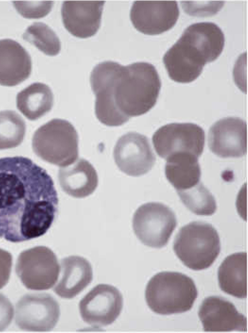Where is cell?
I'll use <instances>...</instances> for the list:
<instances>
[{
	"mask_svg": "<svg viewBox=\"0 0 248 333\" xmlns=\"http://www.w3.org/2000/svg\"><path fill=\"white\" fill-rule=\"evenodd\" d=\"M163 62L169 78L179 83L194 81L207 63L200 51L181 36L165 54Z\"/></svg>",
	"mask_w": 248,
	"mask_h": 333,
	"instance_id": "cell-15",
	"label": "cell"
},
{
	"mask_svg": "<svg viewBox=\"0 0 248 333\" xmlns=\"http://www.w3.org/2000/svg\"><path fill=\"white\" fill-rule=\"evenodd\" d=\"M13 257L11 253L0 248V289L8 282L10 279Z\"/></svg>",
	"mask_w": 248,
	"mask_h": 333,
	"instance_id": "cell-29",
	"label": "cell"
},
{
	"mask_svg": "<svg viewBox=\"0 0 248 333\" xmlns=\"http://www.w3.org/2000/svg\"><path fill=\"white\" fill-rule=\"evenodd\" d=\"M198 314L204 332H246V318L237 310L232 302L222 297L205 298L199 307Z\"/></svg>",
	"mask_w": 248,
	"mask_h": 333,
	"instance_id": "cell-16",
	"label": "cell"
},
{
	"mask_svg": "<svg viewBox=\"0 0 248 333\" xmlns=\"http://www.w3.org/2000/svg\"><path fill=\"white\" fill-rule=\"evenodd\" d=\"M149 308L154 312L167 315L191 309L197 296L193 280L178 272H162L148 282L145 292Z\"/></svg>",
	"mask_w": 248,
	"mask_h": 333,
	"instance_id": "cell-3",
	"label": "cell"
},
{
	"mask_svg": "<svg viewBox=\"0 0 248 333\" xmlns=\"http://www.w3.org/2000/svg\"><path fill=\"white\" fill-rule=\"evenodd\" d=\"M120 64L113 61L102 62L93 69L90 78L96 96V117L101 123L110 126H121L129 120L119 112L114 100V80Z\"/></svg>",
	"mask_w": 248,
	"mask_h": 333,
	"instance_id": "cell-9",
	"label": "cell"
},
{
	"mask_svg": "<svg viewBox=\"0 0 248 333\" xmlns=\"http://www.w3.org/2000/svg\"><path fill=\"white\" fill-rule=\"evenodd\" d=\"M14 308L9 300L0 294V331L6 329L14 316Z\"/></svg>",
	"mask_w": 248,
	"mask_h": 333,
	"instance_id": "cell-30",
	"label": "cell"
},
{
	"mask_svg": "<svg viewBox=\"0 0 248 333\" xmlns=\"http://www.w3.org/2000/svg\"><path fill=\"white\" fill-rule=\"evenodd\" d=\"M176 192L185 206L197 215L211 216L216 210L214 196L200 182L190 188Z\"/></svg>",
	"mask_w": 248,
	"mask_h": 333,
	"instance_id": "cell-26",
	"label": "cell"
},
{
	"mask_svg": "<svg viewBox=\"0 0 248 333\" xmlns=\"http://www.w3.org/2000/svg\"><path fill=\"white\" fill-rule=\"evenodd\" d=\"M166 160V177L176 191L190 188L200 182L201 169L195 156L188 152H178Z\"/></svg>",
	"mask_w": 248,
	"mask_h": 333,
	"instance_id": "cell-23",
	"label": "cell"
},
{
	"mask_svg": "<svg viewBox=\"0 0 248 333\" xmlns=\"http://www.w3.org/2000/svg\"><path fill=\"white\" fill-rule=\"evenodd\" d=\"M179 16L175 0H136L130 13L134 28L148 35L159 34L170 30Z\"/></svg>",
	"mask_w": 248,
	"mask_h": 333,
	"instance_id": "cell-12",
	"label": "cell"
},
{
	"mask_svg": "<svg viewBox=\"0 0 248 333\" xmlns=\"http://www.w3.org/2000/svg\"><path fill=\"white\" fill-rule=\"evenodd\" d=\"M60 316L57 301L46 293L27 294L17 302L16 324L25 330L47 332L56 325Z\"/></svg>",
	"mask_w": 248,
	"mask_h": 333,
	"instance_id": "cell-10",
	"label": "cell"
},
{
	"mask_svg": "<svg viewBox=\"0 0 248 333\" xmlns=\"http://www.w3.org/2000/svg\"><path fill=\"white\" fill-rule=\"evenodd\" d=\"M161 86L159 76L152 64L137 62L126 66L120 64L113 84L115 106L128 118L144 114L155 105Z\"/></svg>",
	"mask_w": 248,
	"mask_h": 333,
	"instance_id": "cell-2",
	"label": "cell"
},
{
	"mask_svg": "<svg viewBox=\"0 0 248 333\" xmlns=\"http://www.w3.org/2000/svg\"><path fill=\"white\" fill-rule=\"evenodd\" d=\"M181 37L195 46L207 63L217 58L224 45V36L221 30L210 22L191 24L185 30Z\"/></svg>",
	"mask_w": 248,
	"mask_h": 333,
	"instance_id": "cell-22",
	"label": "cell"
},
{
	"mask_svg": "<svg viewBox=\"0 0 248 333\" xmlns=\"http://www.w3.org/2000/svg\"><path fill=\"white\" fill-rule=\"evenodd\" d=\"M113 156L120 170L132 176L147 173L156 160L148 138L136 132H129L118 139Z\"/></svg>",
	"mask_w": 248,
	"mask_h": 333,
	"instance_id": "cell-13",
	"label": "cell"
},
{
	"mask_svg": "<svg viewBox=\"0 0 248 333\" xmlns=\"http://www.w3.org/2000/svg\"><path fill=\"white\" fill-rule=\"evenodd\" d=\"M78 135L68 120L53 119L35 132L32 148L43 160L61 167L71 165L79 156Z\"/></svg>",
	"mask_w": 248,
	"mask_h": 333,
	"instance_id": "cell-5",
	"label": "cell"
},
{
	"mask_svg": "<svg viewBox=\"0 0 248 333\" xmlns=\"http://www.w3.org/2000/svg\"><path fill=\"white\" fill-rule=\"evenodd\" d=\"M61 276L54 288L59 296L70 299L82 292L92 282L93 271L86 258L71 256L61 260Z\"/></svg>",
	"mask_w": 248,
	"mask_h": 333,
	"instance_id": "cell-19",
	"label": "cell"
},
{
	"mask_svg": "<svg viewBox=\"0 0 248 333\" xmlns=\"http://www.w3.org/2000/svg\"><path fill=\"white\" fill-rule=\"evenodd\" d=\"M31 70V58L26 49L14 40H1L0 84L18 85L30 76Z\"/></svg>",
	"mask_w": 248,
	"mask_h": 333,
	"instance_id": "cell-18",
	"label": "cell"
},
{
	"mask_svg": "<svg viewBox=\"0 0 248 333\" xmlns=\"http://www.w3.org/2000/svg\"><path fill=\"white\" fill-rule=\"evenodd\" d=\"M26 132L25 122L17 112L10 110L0 112V150L20 145Z\"/></svg>",
	"mask_w": 248,
	"mask_h": 333,
	"instance_id": "cell-25",
	"label": "cell"
},
{
	"mask_svg": "<svg viewBox=\"0 0 248 333\" xmlns=\"http://www.w3.org/2000/svg\"><path fill=\"white\" fill-rule=\"evenodd\" d=\"M102 0H66L61 8L65 28L82 38L95 35L100 28L103 6Z\"/></svg>",
	"mask_w": 248,
	"mask_h": 333,
	"instance_id": "cell-17",
	"label": "cell"
},
{
	"mask_svg": "<svg viewBox=\"0 0 248 333\" xmlns=\"http://www.w3.org/2000/svg\"><path fill=\"white\" fill-rule=\"evenodd\" d=\"M61 188L68 194L83 198L92 194L98 184L97 173L93 166L84 158L69 166L62 167L58 174Z\"/></svg>",
	"mask_w": 248,
	"mask_h": 333,
	"instance_id": "cell-20",
	"label": "cell"
},
{
	"mask_svg": "<svg viewBox=\"0 0 248 333\" xmlns=\"http://www.w3.org/2000/svg\"><path fill=\"white\" fill-rule=\"evenodd\" d=\"M177 226L175 214L167 206L150 202L135 212L132 226L137 238L144 245L154 248L165 246Z\"/></svg>",
	"mask_w": 248,
	"mask_h": 333,
	"instance_id": "cell-6",
	"label": "cell"
},
{
	"mask_svg": "<svg viewBox=\"0 0 248 333\" xmlns=\"http://www.w3.org/2000/svg\"><path fill=\"white\" fill-rule=\"evenodd\" d=\"M54 182L22 156L0 158V238L20 242L45 234L58 210Z\"/></svg>",
	"mask_w": 248,
	"mask_h": 333,
	"instance_id": "cell-1",
	"label": "cell"
},
{
	"mask_svg": "<svg viewBox=\"0 0 248 333\" xmlns=\"http://www.w3.org/2000/svg\"><path fill=\"white\" fill-rule=\"evenodd\" d=\"M220 288L239 298L247 296V254L239 252L227 256L218 270Z\"/></svg>",
	"mask_w": 248,
	"mask_h": 333,
	"instance_id": "cell-21",
	"label": "cell"
},
{
	"mask_svg": "<svg viewBox=\"0 0 248 333\" xmlns=\"http://www.w3.org/2000/svg\"><path fill=\"white\" fill-rule=\"evenodd\" d=\"M53 104L54 96L51 89L41 82L30 84L17 96L18 109L31 120H37L49 112Z\"/></svg>",
	"mask_w": 248,
	"mask_h": 333,
	"instance_id": "cell-24",
	"label": "cell"
},
{
	"mask_svg": "<svg viewBox=\"0 0 248 333\" xmlns=\"http://www.w3.org/2000/svg\"><path fill=\"white\" fill-rule=\"evenodd\" d=\"M16 272L27 288L42 290L51 288L56 284L60 266L55 254L50 248L37 246L21 252Z\"/></svg>",
	"mask_w": 248,
	"mask_h": 333,
	"instance_id": "cell-7",
	"label": "cell"
},
{
	"mask_svg": "<svg viewBox=\"0 0 248 333\" xmlns=\"http://www.w3.org/2000/svg\"><path fill=\"white\" fill-rule=\"evenodd\" d=\"M123 304V296L115 286L99 284L93 288L79 303L83 320L93 326L112 324L119 316Z\"/></svg>",
	"mask_w": 248,
	"mask_h": 333,
	"instance_id": "cell-11",
	"label": "cell"
},
{
	"mask_svg": "<svg viewBox=\"0 0 248 333\" xmlns=\"http://www.w3.org/2000/svg\"><path fill=\"white\" fill-rule=\"evenodd\" d=\"M152 142L157 154L165 160L178 152L190 153L198 158L203 151L205 134L194 124L172 123L158 129Z\"/></svg>",
	"mask_w": 248,
	"mask_h": 333,
	"instance_id": "cell-8",
	"label": "cell"
},
{
	"mask_svg": "<svg viewBox=\"0 0 248 333\" xmlns=\"http://www.w3.org/2000/svg\"><path fill=\"white\" fill-rule=\"evenodd\" d=\"M208 145L211 152L220 158L243 156L247 150L246 122L236 117L219 120L209 129Z\"/></svg>",
	"mask_w": 248,
	"mask_h": 333,
	"instance_id": "cell-14",
	"label": "cell"
},
{
	"mask_svg": "<svg viewBox=\"0 0 248 333\" xmlns=\"http://www.w3.org/2000/svg\"><path fill=\"white\" fill-rule=\"evenodd\" d=\"M18 12L27 18H40L46 16L51 10L53 1H13Z\"/></svg>",
	"mask_w": 248,
	"mask_h": 333,
	"instance_id": "cell-28",
	"label": "cell"
},
{
	"mask_svg": "<svg viewBox=\"0 0 248 333\" xmlns=\"http://www.w3.org/2000/svg\"><path fill=\"white\" fill-rule=\"evenodd\" d=\"M173 250L187 268L194 270H204L212 264L220 253L219 236L209 224L191 222L179 229Z\"/></svg>",
	"mask_w": 248,
	"mask_h": 333,
	"instance_id": "cell-4",
	"label": "cell"
},
{
	"mask_svg": "<svg viewBox=\"0 0 248 333\" xmlns=\"http://www.w3.org/2000/svg\"><path fill=\"white\" fill-rule=\"evenodd\" d=\"M23 38L49 56H56L61 50L58 36L48 25L41 22H35L30 26Z\"/></svg>",
	"mask_w": 248,
	"mask_h": 333,
	"instance_id": "cell-27",
	"label": "cell"
}]
</instances>
